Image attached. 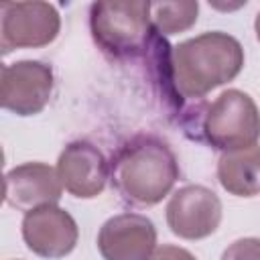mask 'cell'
<instances>
[{
    "mask_svg": "<svg viewBox=\"0 0 260 260\" xmlns=\"http://www.w3.org/2000/svg\"><path fill=\"white\" fill-rule=\"evenodd\" d=\"M201 132L207 144L221 152L254 146L260 138V112L242 89L221 91L205 110Z\"/></svg>",
    "mask_w": 260,
    "mask_h": 260,
    "instance_id": "obj_4",
    "label": "cell"
},
{
    "mask_svg": "<svg viewBox=\"0 0 260 260\" xmlns=\"http://www.w3.org/2000/svg\"><path fill=\"white\" fill-rule=\"evenodd\" d=\"M219 185L236 197H254L260 193V144L221 152L217 160Z\"/></svg>",
    "mask_w": 260,
    "mask_h": 260,
    "instance_id": "obj_12",
    "label": "cell"
},
{
    "mask_svg": "<svg viewBox=\"0 0 260 260\" xmlns=\"http://www.w3.org/2000/svg\"><path fill=\"white\" fill-rule=\"evenodd\" d=\"M110 177L122 199L134 205H156L175 187L179 162L160 138L136 136L112 156Z\"/></svg>",
    "mask_w": 260,
    "mask_h": 260,
    "instance_id": "obj_2",
    "label": "cell"
},
{
    "mask_svg": "<svg viewBox=\"0 0 260 260\" xmlns=\"http://www.w3.org/2000/svg\"><path fill=\"white\" fill-rule=\"evenodd\" d=\"M57 175L63 189L73 197L91 199L104 191L110 179V162L91 142L73 140L57 158Z\"/></svg>",
    "mask_w": 260,
    "mask_h": 260,
    "instance_id": "obj_9",
    "label": "cell"
},
{
    "mask_svg": "<svg viewBox=\"0 0 260 260\" xmlns=\"http://www.w3.org/2000/svg\"><path fill=\"white\" fill-rule=\"evenodd\" d=\"M63 193L57 169L45 162H24L10 169L4 177V201L20 211L43 205H57Z\"/></svg>",
    "mask_w": 260,
    "mask_h": 260,
    "instance_id": "obj_11",
    "label": "cell"
},
{
    "mask_svg": "<svg viewBox=\"0 0 260 260\" xmlns=\"http://www.w3.org/2000/svg\"><path fill=\"white\" fill-rule=\"evenodd\" d=\"M53 93V69L43 61H14L2 67L0 104L16 116H35L45 110Z\"/></svg>",
    "mask_w": 260,
    "mask_h": 260,
    "instance_id": "obj_6",
    "label": "cell"
},
{
    "mask_svg": "<svg viewBox=\"0 0 260 260\" xmlns=\"http://www.w3.org/2000/svg\"><path fill=\"white\" fill-rule=\"evenodd\" d=\"M221 260H260V238H242L232 242L223 250Z\"/></svg>",
    "mask_w": 260,
    "mask_h": 260,
    "instance_id": "obj_14",
    "label": "cell"
},
{
    "mask_svg": "<svg viewBox=\"0 0 260 260\" xmlns=\"http://www.w3.org/2000/svg\"><path fill=\"white\" fill-rule=\"evenodd\" d=\"M244 67L240 41L221 30L201 32L173 47L169 77L179 95L201 100L211 89L236 79Z\"/></svg>",
    "mask_w": 260,
    "mask_h": 260,
    "instance_id": "obj_1",
    "label": "cell"
},
{
    "mask_svg": "<svg viewBox=\"0 0 260 260\" xmlns=\"http://www.w3.org/2000/svg\"><path fill=\"white\" fill-rule=\"evenodd\" d=\"M197 2H150V24L158 35H177L197 22Z\"/></svg>",
    "mask_w": 260,
    "mask_h": 260,
    "instance_id": "obj_13",
    "label": "cell"
},
{
    "mask_svg": "<svg viewBox=\"0 0 260 260\" xmlns=\"http://www.w3.org/2000/svg\"><path fill=\"white\" fill-rule=\"evenodd\" d=\"M89 28L104 53L116 59L136 57L148 49L154 35L150 2H95L89 8Z\"/></svg>",
    "mask_w": 260,
    "mask_h": 260,
    "instance_id": "obj_3",
    "label": "cell"
},
{
    "mask_svg": "<svg viewBox=\"0 0 260 260\" xmlns=\"http://www.w3.org/2000/svg\"><path fill=\"white\" fill-rule=\"evenodd\" d=\"M0 47L39 49L51 45L61 30V16L49 2H4L0 6Z\"/></svg>",
    "mask_w": 260,
    "mask_h": 260,
    "instance_id": "obj_5",
    "label": "cell"
},
{
    "mask_svg": "<svg viewBox=\"0 0 260 260\" xmlns=\"http://www.w3.org/2000/svg\"><path fill=\"white\" fill-rule=\"evenodd\" d=\"M20 230L26 248L49 260L65 258L75 250L79 240L75 219L59 205H43L26 211Z\"/></svg>",
    "mask_w": 260,
    "mask_h": 260,
    "instance_id": "obj_8",
    "label": "cell"
},
{
    "mask_svg": "<svg viewBox=\"0 0 260 260\" xmlns=\"http://www.w3.org/2000/svg\"><path fill=\"white\" fill-rule=\"evenodd\" d=\"M156 248V228L140 213L110 217L98 232V250L104 260H148Z\"/></svg>",
    "mask_w": 260,
    "mask_h": 260,
    "instance_id": "obj_10",
    "label": "cell"
},
{
    "mask_svg": "<svg viewBox=\"0 0 260 260\" xmlns=\"http://www.w3.org/2000/svg\"><path fill=\"white\" fill-rule=\"evenodd\" d=\"M148 260H197L189 250L181 248V246H173V244H162L156 246L154 252L150 254Z\"/></svg>",
    "mask_w": 260,
    "mask_h": 260,
    "instance_id": "obj_15",
    "label": "cell"
},
{
    "mask_svg": "<svg viewBox=\"0 0 260 260\" xmlns=\"http://www.w3.org/2000/svg\"><path fill=\"white\" fill-rule=\"evenodd\" d=\"M254 30H256V39L260 41V12L256 14V20H254Z\"/></svg>",
    "mask_w": 260,
    "mask_h": 260,
    "instance_id": "obj_16",
    "label": "cell"
},
{
    "mask_svg": "<svg viewBox=\"0 0 260 260\" xmlns=\"http://www.w3.org/2000/svg\"><path fill=\"white\" fill-rule=\"evenodd\" d=\"M221 211V201L211 189L185 185L167 203V223L183 240H203L219 228Z\"/></svg>",
    "mask_w": 260,
    "mask_h": 260,
    "instance_id": "obj_7",
    "label": "cell"
}]
</instances>
